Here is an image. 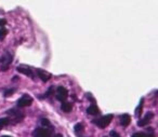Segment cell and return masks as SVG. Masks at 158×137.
Returning a JSON list of instances; mask_svg holds the SVG:
<instances>
[{
	"mask_svg": "<svg viewBox=\"0 0 158 137\" xmlns=\"http://www.w3.org/2000/svg\"><path fill=\"white\" fill-rule=\"evenodd\" d=\"M113 120V115H106L104 117L100 118V119H95L92 121L93 124H95L97 126H99L100 128H104L112 122Z\"/></svg>",
	"mask_w": 158,
	"mask_h": 137,
	"instance_id": "obj_1",
	"label": "cell"
},
{
	"mask_svg": "<svg viewBox=\"0 0 158 137\" xmlns=\"http://www.w3.org/2000/svg\"><path fill=\"white\" fill-rule=\"evenodd\" d=\"M12 59H13V57H12V55L9 54V53H7L6 56L0 57V66H1V69L7 70L8 67H9V65L11 64Z\"/></svg>",
	"mask_w": 158,
	"mask_h": 137,
	"instance_id": "obj_2",
	"label": "cell"
},
{
	"mask_svg": "<svg viewBox=\"0 0 158 137\" xmlns=\"http://www.w3.org/2000/svg\"><path fill=\"white\" fill-rule=\"evenodd\" d=\"M31 103H33V98H31V96L25 94V95H23L21 98H19L18 102H16V104H18L19 107H27V106H31Z\"/></svg>",
	"mask_w": 158,
	"mask_h": 137,
	"instance_id": "obj_3",
	"label": "cell"
},
{
	"mask_svg": "<svg viewBox=\"0 0 158 137\" xmlns=\"http://www.w3.org/2000/svg\"><path fill=\"white\" fill-rule=\"evenodd\" d=\"M67 96H68V92L65 87H57L56 89V98L60 100V102L64 103L66 100V98H67Z\"/></svg>",
	"mask_w": 158,
	"mask_h": 137,
	"instance_id": "obj_4",
	"label": "cell"
},
{
	"mask_svg": "<svg viewBox=\"0 0 158 137\" xmlns=\"http://www.w3.org/2000/svg\"><path fill=\"white\" fill-rule=\"evenodd\" d=\"M34 137H51V132L47 128H36L33 133Z\"/></svg>",
	"mask_w": 158,
	"mask_h": 137,
	"instance_id": "obj_5",
	"label": "cell"
},
{
	"mask_svg": "<svg viewBox=\"0 0 158 137\" xmlns=\"http://www.w3.org/2000/svg\"><path fill=\"white\" fill-rule=\"evenodd\" d=\"M7 113H8V115H14V119H15V121H14V124L18 123V122H20V121H22L23 118H24V115H23V113L21 112L19 109H11V110H8Z\"/></svg>",
	"mask_w": 158,
	"mask_h": 137,
	"instance_id": "obj_6",
	"label": "cell"
},
{
	"mask_svg": "<svg viewBox=\"0 0 158 137\" xmlns=\"http://www.w3.org/2000/svg\"><path fill=\"white\" fill-rule=\"evenodd\" d=\"M154 118V113L153 112H147L146 115H145V117L143 118L142 120H139L138 121V126H146L147 124L149 123V122L152 121V119Z\"/></svg>",
	"mask_w": 158,
	"mask_h": 137,
	"instance_id": "obj_7",
	"label": "cell"
},
{
	"mask_svg": "<svg viewBox=\"0 0 158 137\" xmlns=\"http://www.w3.org/2000/svg\"><path fill=\"white\" fill-rule=\"evenodd\" d=\"M36 74H37V76L39 77V78L41 79V81H44V82H47V81H49L51 79V75L49 74V72L44 71V70L37 69L36 70Z\"/></svg>",
	"mask_w": 158,
	"mask_h": 137,
	"instance_id": "obj_8",
	"label": "cell"
},
{
	"mask_svg": "<svg viewBox=\"0 0 158 137\" xmlns=\"http://www.w3.org/2000/svg\"><path fill=\"white\" fill-rule=\"evenodd\" d=\"M16 71L21 72V74H24L25 76L31 77V79H34V74H33V71H31V68H28V67H18V68H16Z\"/></svg>",
	"mask_w": 158,
	"mask_h": 137,
	"instance_id": "obj_9",
	"label": "cell"
},
{
	"mask_svg": "<svg viewBox=\"0 0 158 137\" xmlns=\"http://www.w3.org/2000/svg\"><path fill=\"white\" fill-rule=\"evenodd\" d=\"M130 122H131V118H130L129 115H123L120 117V124L123 126V127H126V126H128L130 124Z\"/></svg>",
	"mask_w": 158,
	"mask_h": 137,
	"instance_id": "obj_10",
	"label": "cell"
},
{
	"mask_svg": "<svg viewBox=\"0 0 158 137\" xmlns=\"http://www.w3.org/2000/svg\"><path fill=\"white\" fill-rule=\"evenodd\" d=\"M87 112H88L89 115H97L98 113L100 112V110H99V108H98L97 105H91V106L87 109Z\"/></svg>",
	"mask_w": 158,
	"mask_h": 137,
	"instance_id": "obj_11",
	"label": "cell"
},
{
	"mask_svg": "<svg viewBox=\"0 0 158 137\" xmlns=\"http://www.w3.org/2000/svg\"><path fill=\"white\" fill-rule=\"evenodd\" d=\"M72 108H73L72 104H70V103H67V102H64L61 106V109L64 111V112H70V111H72Z\"/></svg>",
	"mask_w": 158,
	"mask_h": 137,
	"instance_id": "obj_12",
	"label": "cell"
},
{
	"mask_svg": "<svg viewBox=\"0 0 158 137\" xmlns=\"http://www.w3.org/2000/svg\"><path fill=\"white\" fill-rule=\"evenodd\" d=\"M8 124H10L9 118H1V119H0V128L3 127V126H6V125H8Z\"/></svg>",
	"mask_w": 158,
	"mask_h": 137,
	"instance_id": "obj_13",
	"label": "cell"
},
{
	"mask_svg": "<svg viewBox=\"0 0 158 137\" xmlns=\"http://www.w3.org/2000/svg\"><path fill=\"white\" fill-rule=\"evenodd\" d=\"M143 103H144V98H141L140 105H139V107H138V108H136V111H135V113H136V115H138V117H140V115H141V112H142V106H143Z\"/></svg>",
	"mask_w": 158,
	"mask_h": 137,
	"instance_id": "obj_14",
	"label": "cell"
},
{
	"mask_svg": "<svg viewBox=\"0 0 158 137\" xmlns=\"http://www.w3.org/2000/svg\"><path fill=\"white\" fill-rule=\"evenodd\" d=\"M82 131H84V125H82L81 123L76 124V126H75V132H76L77 134H79V133L82 132Z\"/></svg>",
	"mask_w": 158,
	"mask_h": 137,
	"instance_id": "obj_15",
	"label": "cell"
},
{
	"mask_svg": "<svg viewBox=\"0 0 158 137\" xmlns=\"http://www.w3.org/2000/svg\"><path fill=\"white\" fill-rule=\"evenodd\" d=\"M7 34H8V30L6 28H0V40H3L5 39V37L7 36Z\"/></svg>",
	"mask_w": 158,
	"mask_h": 137,
	"instance_id": "obj_16",
	"label": "cell"
},
{
	"mask_svg": "<svg viewBox=\"0 0 158 137\" xmlns=\"http://www.w3.org/2000/svg\"><path fill=\"white\" fill-rule=\"evenodd\" d=\"M131 137H148L146 133H134L131 135Z\"/></svg>",
	"mask_w": 158,
	"mask_h": 137,
	"instance_id": "obj_17",
	"label": "cell"
},
{
	"mask_svg": "<svg viewBox=\"0 0 158 137\" xmlns=\"http://www.w3.org/2000/svg\"><path fill=\"white\" fill-rule=\"evenodd\" d=\"M53 87H49V90H48V92H47L46 94L44 95V97H49V96H51L52 95V93H53Z\"/></svg>",
	"mask_w": 158,
	"mask_h": 137,
	"instance_id": "obj_18",
	"label": "cell"
},
{
	"mask_svg": "<svg viewBox=\"0 0 158 137\" xmlns=\"http://www.w3.org/2000/svg\"><path fill=\"white\" fill-rule=\"evenodd\" d=\"M14 91H15V89H11V90H7V91L5 92V96L6 97H8V96L12 95V94L14 93Z\"/></svg>",
	"mask_w": 158,
	"mask_h": 137,
	"instance_id": "obj_19",
	"label": "cell"
},
{
	"mask_svg": "<svg viewBox=\"0 0 158 137\" xmlns=\"http://www.w3.org/2000/svg\"><path fill=\"white\" fill-rule=\"evenodd\" d=\"M41 124L44 126H51L50 125V122H49V120H47V119H42L41 120Z\"/></svg>",
	"mask_w": 158,
	"mask_h": 137,
	"instance_id": "obj_20",
	"label": "cell"
},
{
	"mask_svg": "<svg viewBox=\"0 0 158 137\" xmlns=\"http://www.w3.org/2000/svg\"><path fill=\"white\" fill-rule=\"evenodd\" d=\"M110 137H120V136H119L118 133L115 132V131H112V132H110Z\"/></svg>",
	"mask_w": 158,
	"mask_h": 137,
	"instance_id": "obj_21",
	"label": "cell"
},
{
	"mask_svg": "<svg viewBox=\"0 0 158 137\" xmlns=\"http://www.w3.org/2000/svg\"><path fill=\"white\" fill-rule=\"evenodd\" d=\"M7 24V21L5 18H0V26H5Z\"/></svg>",
	"mask_w": 158,
	"mask_h": 137,
	"instance_id": "obj_22",
	"label": "cell"
},
{
	"mask_svg": "<svg viewBox=\"0 0 158 137\" xmlns=\"http://www.w3.org/2000/svg\"><path fill=\"white\" fill-rule=\"evenodd\" d=\"M54 137H63L61 134H56V135H54Z\"/></svg>",
	"mask_w": 158,
	"mask_h": 137,
	"instance_id": "obj_23",
	"label": "cell"
},
{
	"mask_svg": "<svg viewBox=\"0 0 158 137\" xmlns=\"http://www.w3.org/2000/svg\"><path fill=\"white\" fill-rule=\"evenodd\" d=\"M2 137H11V136H2Z\"/></svg>",
	"mask_w": 158,
	"mask_h": 137,
	"instance_id": "obj_24",
	"label": "cell"
},
{
	"mask_svg": "<svg viewBox=\"0 0 158 137\" xmlns=\"http://www.w3.org/2000/svg\"><path fill=\"white\" fill-rule=\"evenodd\" d=\"M104 137H106V136H104Z\"/></svg>",
	"mask_w": 158,
	"mask_h": 137,
	"instance_id": "obj_25",
	"label": "cell"
}]
</instances>
